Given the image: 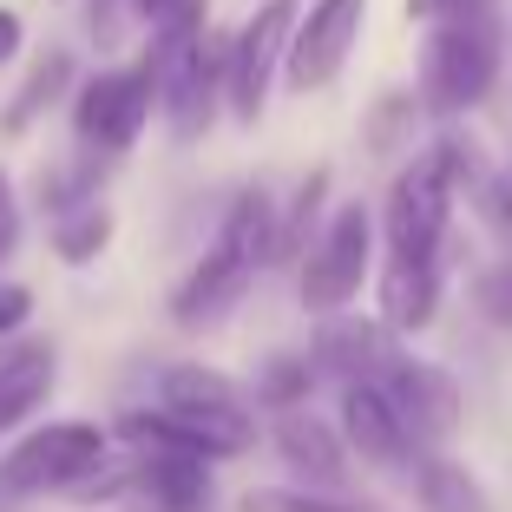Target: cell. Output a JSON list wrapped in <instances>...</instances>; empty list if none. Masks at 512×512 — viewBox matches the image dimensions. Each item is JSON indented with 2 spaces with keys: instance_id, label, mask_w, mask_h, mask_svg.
Segmentation results:
<instances>
[{
  "instance_id": "obj_26",
  "label": "cell",
  "mask_w": 512,
  "mask_h": 512,
  "mask_svg": "<svg viewBox=\"0 0 512 512\" xmlns=\"http://www.w3.org/2000/svg\"><path fill=\"white\" fill-rule=\"evenodd\" d=\"M20 40H27V27H20V14H14V7H0V66H7V60L20 53Z\"/></svg>"
},
{
  "instance_id": "obj_6",
  "label": "cell",
  "mask_w": 512,
  "mask_h": 512,
  "mask_svg": "<svg viewBox=\"0 0 512 512\" xmlns=\"http://www.w3.org/2000/svg\"><path fill=\"white\" fill-rule=\"evenodd\" d=\"M151 112H158V79H151L145 60L106 66V73H92L86 86L73 92V132H79V145L99 151V158L132 151Z\"/></svg>"
},
{
  "instance_id": "obj_5",
  "label": "cell",
  "mask_w": 512,
  "mask_h": 512,
  "mask_svg": "<svg viewBox=\"0 0 512 512\" xmlns=\"http://www.w3.org/2000/svg\"><path fill=\"white\" fill-rule=\"evenodd\" d=\"M106 427L92 421H53V427H33L20 447L0 453V493H73L79 480L106 467Z\"/></svg>"
},
{
  "instance_id": "obj_24",
  "label": "cell",
  "mask_w": 512,
  "mask_h": 512,
  "mask_svg": "<svg viewBox=\"0 0 512 512\" xmlns=\"http://www.w3.org/2000/svg\"><path fill=\"white\" fill-rule=\"evenodd\" d=\"M20 250V197L14 184H7V171H0V263Z\"/></svg>"
},
{
  "instance_id": "obj_3",
  "label": "cell",
  "mask_w": 512,
  "mask_h": 512,
  "mask_svg": "<svg viewBox=\"0 0 512 512\" xmlns=\"http://www.w3.org/2000/svg\"><path fill=\"white\" fill-rule=\"evenodd\" d=\"M453 197H460V178H453V151L440 138L434 151H421L388 184V211H381L388 256H427V263H440V243H447V224H453Z\"/></svg>"
},
{
  "instance_id": "obj_1",
  "label": "cell",
  "mask_w": 512,
  "mask_h": 512,
  "mask_svg": "<svg viewBox=\"0 0 512 512\" xmlns=\"http://www.w3.org/2000/svg\"><path fill=\"white\" fill-rule=\"evenodd\" d=\"M270 256H276V204H270V191H237V204L224 211V224H217V237H211V250L197 256L191 276L171 289V316H178L184 329L224 322L230 309L250 296L256 270H263Z\"/></svg>"
},
{
  "instance_id": "obj_16",
  "label": "cell",
  "mask_w": 512,
  "mask_h": 512,
  "mask_svg": "<svg viewBox=\"0 0 512 512\" xmlns=\"http://www.w3.org/2000/svg\"><path fill=\"white\" fill-rule=\"evenodd\" d=\"M276 453L289 460V473L309 486H335L348 467L342 440H335L329 421H316V414H302V407H283V421H276Z\"/></svg>"
},
{
  "instance_id": "obj_2",
  "label": "cell",
  "mask_w": 512,
  "mask_h": 512,
  "mask_svg": "<svg viewBox=\"0 0 512 512\" xmlns=\"http://www.w3.org/2000/svg\"><path fill=\"white\" fill-rule=\"evenodd\" d=\"M499 60H506V27H499V0H467L453 14L427 20L421 46V106L434 119H460L493 92Z\"/></svg>"
},
{
  "instance_id": "obj_12",
  "label": "cell",
  "mask_w": 512,
  "mask_h": 512,
  "mask_svg": "<svg viewBox=\"0 0 512 512\" xmlns=\"http://www.w3.org/2000/svg\"><path fill=\"white\" fill-rule=\"evenodd\" d=\"M125 486L151 499V512H204L211 506V460L204 453H138Z\"/></svg>"
},
{
  "instance_id": "obj_11",
  "label": "cell",
  "mask_w": 512,
  "mask_h": 512,
  "mask_svg": "<svg viewBox=\"0 0 512 512\" xmlns=\"http://www.w3.org/2000/svg\"><path fill=\"white\" fill-rule=\"evenodd\" d=\"M342 440L368 467H414L421 460V440L407 434V421L394 414L381 381H342Z\"/></svg>"
},
{
  "instance_id": "obj_21",
  "label": "cell",
  "mask_w": 512,
  "mask_h": 512,
  "mask_svg": "<svg viewBox=\"0 0 512 512\" xmlns=\"http://www.w3.org/2000/svg\"><path fill=\"white\" fill-rule=\"evenodd\" d=\"M316 388V362L302 355V362H263V375H256V401L270 407H302V394Z\"/></svg>"
},
{
  "instance_id": "obj_23",
  "label": "cell",
  "mask_w": 512,
  "mask_h": 512,
  "mask_svg": "<svg viewBox=\"0 0 512 512\" xmlns=\"http://www.w3.org/2000/svg\"><path fill=\"white\" fill-rule=\"evenodd\" d=\"M473 296H480V309H486V316H493L499 329L512 335V256H499L493 270L480 276V289H473Z\"/></svg>"
},
{
  "instance_id": "obj_10",
  "label": "cell",
  "mask_w": 512,
  "mask_h": 512,
  "mask_svg": "<svg viewBox=\"0 0 512 512\" xmlns=\"http://www.w3.org/2000/svg\"><path fill=\"white\" fill-rule=\"evenodd\" d=\"M375 381H381V394L394 401V414L407 421V434L421 440V453L440 447V440L460 427V388H453L447 368H434V362H421V355H401V348H394Z\"/></svg>"
},
{
  "instance_id": "obj_17",
  "label": "cell",
  "mask_w": 512,
  "mask_h": 512,
  "mask_svg": "<svg viewBox=\"0 0 512 512\" xmlns=\"http://www.w3.org/2000/svg\"><path fill=\"white\" fill-rule=\"evenodd\" d=\"M66 86H73V53H40V60H33V73L20 79L14 106L0 112V132H27L46 106H60V99H66Z\"/></svg>"
},
{
  "instance_id": "obj_4",
  "label": "cell",
  "mask_w": 512,
  "mask_h": 512,
  "mask_svg": "<svg viewBox=\"0 0 512 512\" xmlns=\"http://www.w3.org/2000/svg\"><path fill=\"white\" fill-rule=\"evenodd\" d=\"M158 407L171 421H184L217 460L256 447V401L224 375V368H204V362H171L165 381H158Z\"/></svg>"
},
{
  "instance_id": "obj_25",
  "label": "cell",
  "mask_w": 512,
  "mask_h": 512,
  "mask_svg": "<svg viewBox=\"0 0 512 512\" xmlns=\"http://www.w3.org/2000/svg\"><path fill=\"white\" fill-rule=\"evenodd\" d=\"M27 316H33V296L20 283H0V335H20Z\"/></svg>"
},
{
  "instance_id": "obj_19",
  "label": "cell",
  "mask_w": 512,
  "mask_h": 512,
  "mask_svg": "<svg viewBox=\"0 0 512 512\" xmlns=\"http://www.w3.org/2000/svg\"><path fill=\"white\" fill-rule=\"evenodd\" d=\"M421 506L427 512H486V493L467 467L453 460H421Z\"/></svg>"
},
{
  "instance_id": "obj_14",
  "label": "cell",
  "mask_w": 512,
  "mask_h": 512,
  "mask_svg": "<svg viewBox=\"0 0 512 512\" xmlns=\"http://www.w3.org/2000/svg\"><path fill=\"white\" fill-rule=\"evenodd\" d=\"M375 296H381V322L394 335H421L440 309V263H427V256H388Z\"/></svg>"
},
{
  "instance_id": "obj_13",
  "label": "cell",
  "mask_w": 512,
  "mask_h": 512,
  "mask_svg": "<svg viewBox=\"0 0 512 512\" xmlns=\"http://www.w3.org/2000/svg\"><path fill=\"white\" fill-rule=\"evenodd\" d=\"M388 355H394L388 322H362V316H342V309H335L309 362H316V375H335V381H375Z\"/></svg>"
},
{
  "instance_id": "obj_8",
  "label": "cell",
  "mask_w": 512,
  "mask_h": 512,
  "mask_svg": "<svg viewBox=\"0 0 512 512\" xmlns=\"http://www.w3.org/2000/svg\"><path fill=\"white\" fill-rule=\"evenodd\" d=\"M289 33H296V0H263L237 33H230V79H224V106L237 125H256L270 106V86L283 73Z\"/></svg>"
},
{
  "instance_id": "obj_28",
  "label": "cell",
  "mask_w": 512,
  "mask_h": 512,
  "mask_svg": "<svg viewBox=\"0 0 512 512\" xmlns=\"http://www.w3.org/2000/svg\"><path fill=\"white\" fill-rule=\"evenodd\" d=\"M171 7H178V0H132V14H138V20H145V27H151V20H165V14H171Z\"/></svg>"
},
{
  "instance_id": "obj_20",
  "label": "cell",
  "mask_w": 512,
  "mask_h": 512,
  "mask_svg": "<svg viewBox=\"0 0 512 512\" xmlns=\"http://www.w3.org/2000/svg\"><path fill=\"white\" fill-rule=\"evenodd\" d=\"M322 197H329V171H309V178L296 184V204H289V211H276V256H296L302 243L316 237Z\"/></svg>"
},
{
  "instance_id": "obj_9",
  "label": "cell",
  "mask_w": 512,
  "mask_h": 512,
  "mask_svg": "<svg viewBox=\"0 0 512 512\" xmlns=\"http://www.w3.org/2000/svg\"><path fill=\"white\" fill-rule=\"evenodd\" d=\"M362 27H368V0H309V14H296V33H289V53H283L289 92H322L329 86L348 66Z\"/></svg>"
},
{
  "instance_id": "obj_7",
  "label": "cell",
  "mask_w": 512,
  "mask_h": 512,
  "mask_svg": "<svg viewBox=\"0 0 512 512\" xmlns=\"http://www.w3.org/2000/svg\"><path fill=\"white\" fill-rule=\"evenodd\" d=\"M368 263H375V217H368V204H342V211L316 230L309 256H302V289H296L302 309H309V316L348 309V302L362 296Z\"/></svg>"
},
{
  "instance_id": "obj_22",
  "label": "cell",
  "mask_w": 512,
  "mask_h": 512,
  "mask_svg": "<svg viewBox=\"0 0 512 512\" xmlns=\"http://www.w3.org/2000/svg\"><path fill=\"white\" fill-rule=\"evenodd\" d=\"M243 512H368L355 499H329V493H250Z\"/></svg>"
},
{
  "instance_id": "obj_15",
  "label": "cell",
  "mask_w": 512,
  "mask_h": 512,
  "mask_svg": "<svg viewBox=\"0 0 512 512\" xmlns=\"http://www.w3.org/2000/svg\"><path fill=\"white\" fill-rule=\"evenodd\" d=\"M60 381V355L53 342H14L0 355V434H14L20 421L40 414V401Z\"/></svg>"
},
{
  "instance_id": "obj_18",
  "label": "cell",
  "mask_w": 512,
  "mask_h": 512,
  "mask_svg": "<svg viewBox=\"0 0 512 512\" xmlns=\"http://www.w3.org/2000/svg\"><path fill=\"white\" fill-rule=\"evenodd\" d=\"M112 243V211L99 197H79L66 211H53V256L60 263H92Z\"/></svg>"
},
{
  "instance_id": "obj_27",
  "label": "cell",
  "mask_w": 512,
  "mask_h": 512,
  "mask_svg": "<svg viewBox=\"0 0 512 512\" xmlns=\"http://www.w3.org/2000/svg\"><path fill=\"white\" fill-rule=\"evenodd\" d=\"M453 7H467V0H407V20H440Z\"/></svg>"
}]
</instances>
